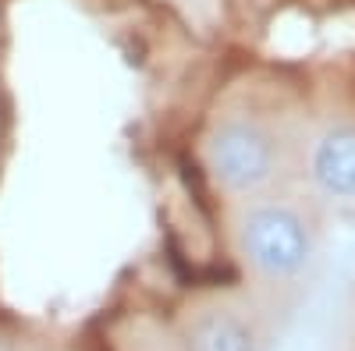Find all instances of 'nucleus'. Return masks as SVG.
Returning a JSON list of instances; mask_svg holds the SVG:
<instances>
[{
    "label": "nucleus",
    "mask_w": 355,
    "mask_h": 351,
    "mask_svg": "<svg viewBox=\"0 0 355 351\" xmlns=\"http://www.w3.org/2000/svg\"><path fill=\"white\" fill-rule=\"evenodd\" d=\"M299 185L320 206H355V121H331L302 142Z\"/></svg>",
    "instance_id": "obj_3"
},
{
    "label": "nucleus",
    "mask_w": 355,
    "mask_h": 351,
    "mask_svg": "<svg viewBox=\"0 0 355 351\" xmlns=\"http://www.w3.org/2000/svg\"><path fill=\"white\" fill-rule=\"evenodd\" d=\"M231 252L242 267L270 287L302 284L320 259L323 206L299 185H281L227 210Z\"/></svg>",
    "instance_id": "obj_1"
},
{
    "label": "nucleus",
    "mask_w": 355,
    "mask_h": 351,
    "mask_svg": "<svg viewBox=\"0 0 355 351\" xmlns=\"http://www.w3.org/2000/svg\"><path fill=\"white\" fill-rule=\"evenodd\" d=\"M299 153L302 142H295L281 117L256 107L220 110L199 138L202 170L227 202L299 181Z\"/></svg>",
    "instance_id": "obj_2"
},
{
    "label": "nucleus",
    "mask_w": 355,
    "mask_h": 351,
    "mask_svg": "<svg viewBox=\"0 0 355 351\" xmlns=\"http://www.w3.org/2000/svg\"><path fill=\"white\" fill-rule=\"evenodd\" d=\"M185 351H259L252 319L231 305H210L192 316L185 330Z\"/></svg>",
    "instance_id": "obj_4"
}]
</instances>
